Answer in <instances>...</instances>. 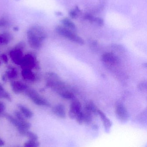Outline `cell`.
I'll return each mask as SVG.
<instances>
[{"label": "cell", "mask_w": 147, "mask_h": 147, "mask_svg": "<svg viewBox=\"0 0 147 147\" xmlns=\"http://www.w3.org/2000/svg\"><path fill=\"white\" fill-rule=\"evenodd\" d=\"M2 44V41L1 37L0 36V45Z\"/></svg>", "instance_id": "obj_35"}, {"label": "cell", "mask_w": 147, "mask_h": 147, "mask_svg": "<svg viewBox=\"0 0 147 147\" xmlns=\"http://www.w3.org/2000/svg\"><path fill=\"white\" fill-rule=\"evenodd\" d=\"M7 24V21L3 19H0V27L5 26Z\"/></svg>", "instance_id": "obj_30"}, {"label": "cell", "mask_w": 147, "mask_h": 147, "mask_svg": "<svg viewBox=\"0 0 147 147\" xmlns=\"http://www.w3.org/2000/svg\"><path fill=\"white\" fill-rule=\"evenodd\" d=\"M25 136L27 137L29 140H31L37 141L38 140V136L35 133L31 131H27L25 134Z\"/></svg>", "instance_id": "obj_24"}, {"label": "cell", "mask_w": 147, "mask_h": 147, "mask_svg": "<svg viewBox=\"0 0 147 147\" xmlns=\"http://www.w3.org/2000/svg\"><path fill=\"white\" fill-rule=\"evenodd\" d=\"M116 116L122 122H127L129 118V115L127 108L123 104L118 103L115 108Z\"/></svg>", "instance_id": "obj_5"}, {"label": "cell", "mask_w": 147, "mask_h": 147, "mask_svg": "<svg viewBox=\"0 0 147 147\" xmlns=\"http://www.w3.org/2000/svg\"><path fill=\"white\" fill-rule=\"evenodd\" d=\"M4 143L3 141L0 138V147L4 145Z\"/></svg>", "instance_id": "obj_32"}, {"label": "cell", "mask_w": 147, "mask_h": 147, "mask_svg": "<svg viewBox=\"0 0 147 147\" xmlns=\"http://www.w3.org/2000/svg\"><path fill=\"white\" fill-rule=\"evenodd\" d=\"M6 109V105L3 102L0 101V115L3 113Z\"/></svg>", "instance_id": "obj_29"}, {"label": "cell", "mask_w": 147, "mask_h": 147, "mask_svg": "<svg viewBox=\"0 0 147 147\" xmlns=\"http://www.w3.org/2000/svg\"><path fill=\"white\" fill-rule=\"evenodd\" d=\"M147 83L146 80L142 81L138 85V89L140 90L144 91L146 90L147 87Z\"/></svg>", "instance_id": "obj_28"}, {"label": "cell", "mask_w": 147, "mask_h": 147, "mask_svg": "<svg viewBox=\"0 0 147 147\" xmlns=\"http://www.w3.org/2000/svg\"><path fill=\"white\" fill-rule=\"evenodd\" d=\"M102 60L104 63L112 65H116L120 63V59L112 53H106L102 55Z\"/></svg>", "instance_id": "obj_8"}, {"label": "cell", "mask_w": 147, "mask_h": 147, "mask_svg": "<svg viewBox=\"0 0 147 147\" xmlns=\"http://www.w3.org/2000/svg\"><path fill=\"white\" fill-rule=\"evenodd\" d=\"M2 59H3V61L5 62V63H7L8 62V59L7 57V56L5 55V54H3L2 56Z\"/></svg>", "instance_id": "obj_31"}, {"label": "cell", "mask_w": 147, "mask_h": 147, "mask_svg": "<svg viewBox=\"0 0 147 147\" xmlns=\"http://www.w3.org/2000/svg\"><path fill=\"white\" fill-rule=\"evenodd\" d=\"M16 1H20V0H16Z\"/></svg>", "instance_id": "obj_36"}, {"label": "cell", "mask_w": 147, "mask_h": 147, "mask_svg": "<svg viewBox=\"0 0 147 147\" xmlns=\"http://www.w3.org/2000/svg\"><path fill=\"white\" fill-rule=\"evenodd\" d=\"M14 114L15 116V118H16L19 121H23L26 120L25 117L21 113L20 111H16L14 112Z\"/></svg>", "instance_id": "obj_26"}, {"label": "cell", "mask_w": 147, "mask_h": 147, "mask_svg": "<svg viewBox=\"0 0 147 147\" xmlns=\"http://www.w3.org/2000/svg\"><path fill=\"white\" fill-rule=\"evenodd\" d=\"M76 121H77V122L80 125H82L83 123H84V115L83 113V111H81L80 113H79L77 116H76Z\"/></svg>", "instance_id": "obj_25"}, {"label": "cell", "mask_w": 147, "mask_h": 147, "mask_svg": "<svg viewBox=\"0 0 147 147\" xmlns=\"http://www.w3.org/2000/svg\"><path fill=\"white\" fill-rule=\"evenodd\" d=\"M98 115H99L101 120L103 122L105 130L106 131H109L110 128L112 127V123L111 121L106 116V115L100 110L98 111Z\"/></svg>", "instance_id": "obj_11"}, {"label": "cell", "mask_w": 147, "mask_h": 147, "mask_svg": "<svg viewBox=\"0 0 147 147\" xmlns=\"http://www.w3.org/2000/svg\"><path fill=\"white\" fill-rule=\"evenodd\" d=\"M82 111V105L81 103L77 100L73 99L70 105L69 116L70 118L74 119L77 115Z\"/></svg>", "instance_id": "obj_7"}, {"label": "cell", "mask_w": 147, "mask_h": 147, "mask_svg": "<svg viewBox=\"0 0 147 147\" xmlns=\"http://www.w3.org/2000/svg\"><path fill=\"white\" fill-rule=\"evenodd\" d=\"M56 14L58 15H62V13L60 12H57V13H56Z\"/></svg>", "instance_id": "obj_34"}, {"label": "cell", "mask_w": 147, "mask_h": 147, "mask_svg": "<svg viewBox=\"0 0 147 147\" xmlns=\"http://www.w3.org/2000/svg\"><path fill=\"white\" fill-rule=\"evenodd\" d=\"M13 92L16 94H19L28 90V86L22 82L19 81H12L10 83Z\"/></svg>", "instance_id": "obj_10"}, {"label": "cell", "mask_w": 147, "mask_h": 147, "mask_svg": "<svg viewBox=\"0 0 147 147\" xmlns=\"http://www.w3.org/2000/svg\"><path fill=\"white\" fill-rule=\"evenodd\" d=\"M61 97L64 99H74L75 98V96L74 94L69 91L67 90L66 89L60 92L59 93H58Z\"/></svg>", "instance_id": "obj_17"}, {"label": "cell", "mask_w": 147, "mask_h": 147, "mask_svg": "<svg viewBox=\"0 0 147 147\" xmlns=\"http://www.w3.org/2000/svg\"><path fill=\"white\" fill-rule=\"evenodd\" d=\"M18 107L21 113L25 117V118L30 119L33 117V113L28 108L20 104L18 105Z\"/></svg>", "instance_id": "obj_15"}, {"label": "cell", "mask_w": 147, "mask_h": 147, "mask_svg": "<svg viewBox=\"0 0 147 147\" xmlns=\"http://www.w3.org/2000/svg\"><path fill=\"white\" fill-rule=\"evenodd\" d=\"M55 31L59 35L77 44L80 45H83L85 44L84 40L81 37L64 27L58 26L55 28Z\"/></svg>", "instance_id": "obj_3"}, {"label": "cell", "mask_w": 147, "mask_h": 147, "mask_svg": "<svg viewBox=\"0 0 147 147\" xmlns=\"http://www.w3.org/2000/svg\"><path fill=\"white\" fill-rule=\"evenodd\" d=\"M98 109L96 105L92 101H89L85 106L84 111L93 115H98Z\"/></svg>", "instance_id": "obj_13"}, {"label": "cell", "mask_w": 147, "mask_h": 147, "mask_svg": "<svg viewBox=\"0 0 147 147\" xmlns=\"http://www.w3.org/2000/svg\"><path fill=\"white\" fill-rule=\"evenodd\" d=\"M7 77L9 79H14L17 76V71L16 69L11 67L9 68L6 71Z\"/></svg>", "instance_id": "obj_19"}, {"label": "cell", "mask_w": 147, "mask_h": 147, "mask_svg": "<svg viewBox=\"0 0 147 147\" xmlns=\"http://www.w3.org/2000/svg\"><path fill=\"white\" fill-rule=\"evenodd\" d=\"M14 29L15 30V31H17L19 30V28H18L17 27H15L14 28Z\"/></svg>", "instance_id": "obj_33"}, {"label": "cell", "mask_w": 147, "mask_h": 147, "mask_svg": "<svg viewBox=\"0 0 147 147\" xmlns=\"http://www.w3.org/2000/svg\"><path fill=\"white\" fill-rule=\"evenodd\" d=\"M20 65L22 69L32 70L36 65L34 57L31 54H27L23 57Z\"/></svg>", "instance_id": "obj_6"}, {"label": "cell", "mask_w": 147, "mask_h": 147, "mask_svg": "<svg viewBox=\"0 0 147 147\" xmlns=\"http://www.w3.org/2000/svg\"><path fill=\"white\" fill-rule=\"evenodd\" d=\"M0 36L1 37L2 44L4 45L8 44L12 39V36L8 32L3 33L2 34H0Z\"/></svg>", "instance_id": "obj_18"}, {"label": "cell", "mask_w": 147, "mask_h": 147, "mask_svg": "<svg viewBox=\"0 0 147 147\" xmlns=\"http://www.w3.org/2000/svg\"><path fill=\"white\" fill-rule=\"evenodd\" d=\"M9 55L12 61L15 64L20 65L23 57L22 50L15 47L14 50L10 51Z\"/></svg>", "instance_id": "obj_9"}, {"label": "cell", "mask_w": 147, "mask_h": 147, "mask_svg": "<svg viewBox=\"0 0 147 147\" xmlns=\"http://www.w3.org/2000/svg\"><path fill=\"white\" fill-rule=\"evenodd\" d=\"M84 115V123L89 124L92 121V115L85 111H83Z\"/></svg>", "instance_id": "obj_22"}, {"label": "cell", "mask_w": 147, "mask_h": 147, "mask_svg": "<svg viewBox=\"0 0 147 147\" xmlns=\"http://www.w3.org/2000/svg\"><path fill=\"white\" fill-rule=\"evenodd\" d=\"M92 22L96 23V24L100 26H102L104 24V21L103 19L99 18V17H94Z\"/></svg>", "instance_id": "obj_27"}, {"label": "cell", "mask_w": 147, "mask_h": 147, "mask_svg": "<svg viewBox=\"0 0 147 147\" xmlns=\"http://www.w3.org/2000/svg\"><path fill=\"white\" fill-rule=\"evenodd\" d=\"M81 11L77 6H76L73 10H71L69 13V15L72 19H75L77 18L79 14L81 13Z\"/></svg>", "instance_id": "obj_21"}, {"label": "cell", "mask_w": 147, "mask_h": 147, "mask_svg": "<svg viewBox=\"0 0 147 147\" xmlns=\"http://www.w3.org/2000/svg\"><path fill=\"white\" fill-rule=\"evenodd\" d=\"M53 112L55 115L60 118H65L66 117L65 110L64 105L62 104H58L55 105L52 109Z\"/></svg>", "instance_id": "obj_12"}, {"label": "cell", "mask_w": 147, "mask_h": 147, "mask_svg": "<svg viewBox=\"0 0 147 147\" xmlns=\"http://www.w3.org/2000/svg\"><path fill=\"white\" fill-rule=\"evenodd\" d=\"M0 98H5L8 101H11V96L9 93L7 92L6 91L1 85H0Z\"/></svg>", "instance_id": "obj_20"}, {"label": "cell", "mask_w": 147, "mask_h": 147, "mask_svg": "<svg viewBox=\"0 0 147 147\" xmlns=\"http://www.w3.org/2000/svg\"><path fill=\"white\" fill-rule=\"evenodd\" d=\"M45 80L46 81L47 87L51 88L58 93L66 89L65 84L56 73L47 72L45 74Z\"/></svg>", "instance_id": "obj_2"}, {"label": "cell", "mask_w": 147, "mask_h": 147, "mask_svg": "<svg viewBox=\"0 0 147 147\" xmlns=\"http://www.w3.org/2000/svg\"><path fill=\"white\" fill-rule=\"evenodd\" d=\"M27 35L29 45L33 49L37 50L41 48L42 42L47 36L44 28L39 26L30 28L27 32Z\"/></svg>", "instance_id": "obj_1"}, {"label": "cell", "mask_w": 147, "mask_h": 147, "mask_svg": "<svg viewBox=\"0 0 147 147\" xmlns=\"http://www.w3.org/2000/svg\"><path fill=\"white\" fill-rule=\"evenodd\" d=\"M26 94L35 104L40 106H50V103L47 100L40 96L36 91L32 89L27 90Z\"/></svg>", "instance_id": "obj_4"}, {"label": "cell", "mask_w": 147, "mask_h": 147, "mask_svg": "<svg viewBox=\"0 0 147 147\" xmlns=\"http://www.w3.org/2000/svg\"><path fill=\"white\" fill-rule=\"evenodd\" d=\"M39 142L37 141L29 140L24 144V147H39Z\"/></svg>", "instance_id": "obj_23"}, {"label": "cell", "mask_w": 147, "mask_h": 147, "mask_svg": "<svg viewBox=\"0 0 147 147\" xmlns=\"http://www.w3.org/2000/svg\"><path fill=\"white\" fill-rule=\"evenodd\" d=\"M22 75L24 79L26 80L33 81L35 79V74L32 71V70L22 69Z\"/></svg>", "instance_id": "obj_14"}, {"label": "cell", "mask_w": 147, "mask_h": 147, "mask_svg": "<svg viewBox=\"0 0 147 147\" xmlns=\"http://www.w3.org/2000/svg\"><path fill=\"white\" fill-rule=\"evenodd\" d=\"M61 23L68 29H71L73 31L77 30V27L75 24L70 19L68 18H64L61 20Z\"/></svg>", "instance_id": "obj_16"}]
</instances>
